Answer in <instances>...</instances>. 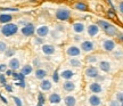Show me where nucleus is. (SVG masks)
Listing matches in <instances>:
<instances>
[{"instance_id":"f257e3e1","label":"nucleus","mask_w":123,"mask_h":106,"mask_svg":"<svg viewBox=\"0 0 123 106\" xmlns=\"http://www.w3.org/2000/svg\"><path fill=\"white\" fill-rule=\"evenodd\" d=\"M98 25L104 30V32H105L106 34H108V35H115L116 33H117V30H116V27L113 26L112 24H110V23H107V22H104V21H99L98 22Z\"/></svg>"},{"instance_id":"f03ea898","label":"nucleus","mask_w":123,"mask_h":106,"mask_svg":"<svg viewBox=\"0 0 123 106\" xmlns=\"http://www.w3.org/2000/svg\"><path fill=\"white\" fill-rule=\"evenodd\" d=\"M17 32V26L15 24H7L2 27V33H4L6 37H9V35H13Z\"/></svg>"},{"instance_id":"7ed1b4c3","label":"nucleus","mask_w":123,"mask_h":106,"mask_svg":"<svg viewBox=\"0 0 123 106\" xmlns=\"http://www.w3.org/2000/svg\"><path fill=\"white\" fill-rule=\"evenodd\" d=\"M70 12L68 10H66V9H59L57 13H56V16L59 21H66V19H68L70 18Z\"/></svg>"},{"instance_id":"20e7f679","label":"nucleus","mask_w":123,"mask_h":106,"mask_svg":"<svg viewBox=\"0 0 123 106\" xmlns=\"http://www.w3.org/2000/svg\"><path fill=\"white\" fill-rule=\"evenodd\" d=\"M103 48L105 49L106 51H112L115 48V44L112 40H106V41L103 42Z\"/></svg>"},{"instance_id":"39448f33","label":"nucleus","mask_w":123,"mask_h":106,"mask_svg":"<svg viewBox=\"0 0 123 106\" xmlns=\"http://www.w3.org/2000/svg\"><path fill=\"white\" fill-rule=\"evenodd\" d=\"M86 74L88 75L89 78H96L97 75H98V70H97L96 67L90 66L86 70Z\"/></svg>"},{"instance_id":"423d86ee","label":"nucleus","mask_w":123,"mask_h":106,"mask_svg":"<svg viewBox=\"0 0 123 106\" xmlns=\"http://www.w3.org/2000/svg\"><path fill=\"white\" fill-rule=\"evenodd\" d=\"M33 32H34V26L32 24H29V25H26V26H24L22 29V33L24 35H26V37L33 34Z\"/></svg>"},{"instance_id":"0eeeda50","label":"nucleus","mask_w":123,"mask_h":106,"mask_svg":"<svg viewBox=\"0 0 123 106\" xmlns=\"http://www.w3.org/2000/svg\"><path fill=\"white\" fill-rule=\"evenodd\" d=\"M81 48L83 51H91V50H93V44L91 41H84L81 44Z\"/></svg>"},{"instance_id":"6e6552de","label":"nucleus","mask_w":123,"mask_h":106,"mask_svg":"<svg viewBox=\"0 0 123 106\" xmlns=\"http://www.w3.org/2000/svg\"><path fill=\"white\" fill-rule=\"evenodd\" d=\"M42 51L47 55H51V54L55 53V47L54 46H50V44H43L42 46Z\"/></svg>"},{"instance_id":"1a4fd4ad","label":"nucleus","mask_w":123,"mask_h":106,"mask_svg":"<svg viewBox=\"0 0 123 106\" xmlns=\"http://www.w3.org/2000/svg\"><path fill=\"white\" fill-rule=\"evenodd\" d=\"M67 54L70 56H79L80 55V49L75 46H71L70 48L67 49Z\"/></svg>"},{"instance_id":"9d476101","label":"nucleus","mask_w":123,"mask_h":106,"mask_svg":"<svg viewBox=\"0 0 123 106\" xmlns=\"http://www.w3.org/2000/svg\"><path fill=\"white\" fill-rule=\"evenodd\" d=\"M89 103L92 106H98V105H100L101 100H100V98L97 97V96H91V97L89 98Z\"/></svg>"},{"instance_id":"9b49d317","label":"nucleus","mask_w":123,"mask_h":106,"mask_svg":"<svg viewBox=\"0 0 123 106\" xmlns=\"http://www.w3.org/2000/svg\"><path fill=\"white\" fill-rule=\"evenodd\" d=\"M73 30L76 33H82L84 30V25L82 23H75L74 25H73Z\"/></svg>"},{"instance_id":"f8f14e48","label":"nucleus","mask_w":123,"mask_h":106,"mask_svg":"<svg viewBox=\"0 0 123 106\" xmlns=\"http://www.w3.org/2000/svg\"><path fill=\"white\" fill-rule=\"evenodd\" d=\"M99 67H100V70L104 71V72H110V70H111V64L108 62H100V64H99Z\"/></svg>"},{"instance_id":"ddd939ff","label":"nucleus","mask_w":123,"mask_h":106,"mask_svg":"<svg viewBox=\"0 0 123 106\" xmlns=\"http://www.w3.org/2000/svg\"><path fill=\"white\" fill-rule=\"evenodd\" d=\"M98 31H99V29H98V26L97 25H90V26L88 27V33L89 35H96L97 33H98Z\"/></svg>"},{"instance_id":"4468645a","label":"nucleus","mask_w":123,"mask_h":106,"mask_svg":"<svg viewBox=\"0 0 123 106\" xmlns=\"http://www.w3.org/2000/svg\"><path fill=\"white\" fill-rule=\"evenodd\" d=\"M49 100H50V103H53V104H57V103L61 102V96L58 94H53L49 97Z\"/></svg>"},{"instance_id":"2eb2a0df","label":"nucleus","mask_w":123,"mask_h":106,"mask_svg":"<svg viewBox=\"0 0 123 106\" xmlns=\"http://www.w3.org/2000/svg\"><path fill=\"white\" fill-rule=\"evenodd\" d=\"M73 75H74V73L70 70H66V71H63V72H62V78H64V79H66V80L72 79Z\"/></svg>"},{"instance_id":"dca6fc26","label":"nucleus","mask_w":123,"mask_h":106,"mask_svg":"<svg viewBox=\"0 0 123 106\" xmlns=\"http://www.w3.org/2000/svg\"><path fill=\"white\" fill-rule=\"evenodd\" d=\"M75 103H76V100H75V98L72 97V96H67V97L65 98L66 106H75Z\"/></svg>"},{"instance_id":"f3484780","label":"nucleus","mask_w":123,"mask_h":106,"mask_svg":"<svg viewBox=\"0 0 123 106\" xmlns=\"http://www.w3.org/2000/svg\"><path fill=\"white\" fill-rule=\"evenodd\" d=\"M90 90H91L92 93H100L101 86L99 83H91L90 84Z\"/></svg>"},{"instance_id":"a211bd4d","label":"nucleus","mask_w":123,"mask_h":106,"mask_svg":"<svg viewBox=\"0 0 123 106\" xmlns=\"http://www.w3.org/2000/svg\"><path fill=\"white\" fill-rule=\"evenodd\" d=\"M37 33L40 35V37H44V35L48 34V27L47 26H41L37 30Z\"/></svg>"},{"instance_id":"6ab92c4d","label":"nucleus","mask_w":123,"mask_h":106,"mask_svg":"<svg viewBox=\"0 0 123 106\" xmlns=\"http://www.w3.org/2000/svg\"><path fill=\"white\" fill-rule=\"evenodd\" d=\"M75 86L73 82H70V81H67L64 83V89H65L66 91H72V90H74Z\"/></svg>"},{"instance_id":"aec40b11","label":"nucleus","mask_w":123,"mask_h":106,"mask_svg":"<svg viewBox=\"0 0 123 106\" xmlns=\"http://www.w3.org/2000/svg\"><path fill=\"white\" fill-rule=\"evenodd\" d=\"M46 75H47V72L44 70H38L35 72V78L37 79H44Z\"/></svg>"},{"instance_id":"412c9836","label":"nucleus","mask_w":123,"mask_h":106,"mask_svg":"<svg viewBox=\"0 0 123 106\" xmlns=\"http://www.w3.org/2000/svg\"><path fill=\"white\" fill-rule=\"evenodd\" d=\"M51 88V83H50V81H48V80H44V81H42V83H41V89L42 90H49V89Z\"/></svg>"},{"instance_id":"4be33fe9","label":"nucleus","mask_w":123,"mask_h":106,"mask_svg":"<svg viewBox=\"0 0 123 106\" xmlns=\"http://www.w3.org/2000/svg\"><path fill=\"white\" fill-rule=\"evenodd\" d=\"M9 66L12 67L13 70H16V69H18V67H19V62H18L16 58H13V59L9 62Z\"/></svg>"},{"instance_id":"5701e85b","label":"nucleus","mask_w":123,"mask_h":106,"mask_svg":"<svg viewBox=\"0 0 123 106\" xmlns=\"http://www.w3.org/2000/svg\"><path fill=\"white\" fill-rule=\"evenodd\" d=\"M10 19H12V16H10V15H6V14L0 15V22L1 23H7V22H9Z\"/></svg>"},{"instance_id":"b1692460","label":"nucleus","mask_w":123,"mask_h":106,"mask_svg":"<svg viewBox=\"0 0 123 106\" xmlns=\"http://www.w3.org/2000/svg\"><path fill=\"white\" fill-rule=\"evenodd\" d=\"M31 72H32V67L30 66V65H26L25 67H23V70H22V73L24 75H26V74H30Z\"/></svg>"},{"instance_id":"393cba45","label":"nucleus","mask_w":123,"mask_h":106,"mask_svg":"<svg viewBox=\"0 0 123 106\" xmlns=\"http://www.w3.org/2000/svg\"><path fill=\"white\" fill-rule=\"evenodd\" d=\"M71 65H72V66H75V67H79V66H81V63H80L79 61H76V59H72V61H71Z\"/></svg>"},{"instance_id":"a878e982","label":"nucleus","mask_w":123,"mask_h":106,"mask_svg":"<svg viewBox=\"0 0 123 106\" xmlns=\"http://www.w3.org/2000/svg\"><path fill=\"white\" fill-rule=\"evenodd\" d=\"M75 7H76L78 9H80V10H86V9H87V6H86L84 4H82V2H81V4H76Z\"/></svg>"},{"instance_id":"bb28decb","label":"nucleus","mask_w":123,"mask_h":106,"mask_svg":"<svg viewBox=\"0 0 123 106\" xmlns=\"http://www.w3.org/2000/svg\"><path fill=\"white\" fill-rule=\"evenodd\" d=\"M6 48H7L6 44H5V42H0V53L5 51V50H6Z\"/></svg>"},{"instance_id":"cd10ccee","label":"nucleus","mask_w":123,"mask_h":106,"mask_svg":"<svg viewBox=\"0 0 123 106\" xmlns=\"http://www.w3.org/2000/svg\"><path fill=\"white\" fill-rule=\"evenodd\" d=\"M13 75L16 78V79H19L21 81H23V80H24V74H23V73H21V74H13Z\"/></svg>"},{"instance_id":"c85d7f7f","label":"nucleus","mask_w":123,"mask_h":106,"mask_svg":"<svg viewBox=\"0 0 123 106\" xmlns=\"http://www.w3.org/2000/svg\"><path fill=\"white\" fill-rule=\"evenodd\" d=\"M44 100H46V99H44L43 95H42V94H40V95H39V103H40V104H43Z\"/></svg>"},{"instance_id":"c756f323","label":"nucleus","mask_w":123,"mask_h":106,"mask_svg":"<svg viewBox=\"0 0 123 106\" xmlns=\"http://www.w3.org/2000/svg\"><path fill=\"white\" fill-rule=\"evenodd\" d=\"M53 79H54V81H55V82H58V73H57V71H56V72L54 73Z\"/></svg>"},{"instance_id":"7c9ffc66","label":"nucleus","mask_w":123,"mask_h":106,"mask_svg":"<svg viewBox=\"0 0 123 106\" xmlns=\"http://www.w3.org/2000/svg\"><path fill=\"white\" fill-rule=\"evenodd\" d=\"M14 100H15V103H16L17 106H22V103H21V100H19L17 97H14Z\"/></svg>"},{"instance_id":"2f4dec72","label":"nucleus","mask_w":123,"mask_h":106,"mask_svg":"<svg viewBox=\"0 0 123 106\" xmlns=\"http://www.w3.org/2000/svg\"><path fill=\"white\" fill-rule=\"evenodd\" d=\"M87 61L90 63H93V62H96V57L95 56H91V57H88L87 58Z\"/></svg>"},{"instance_id":"473e14b6","label":"nucleus","mask_w":123,"mask_h":106,"mask_svg":"<svg viewBox=\"0 0 123 106\" xmlns=\"http://www.w3.org/2000/svg\"><path fill=\"white\" fill-rule=\"evenodd\" d=\"M116 98H117L119 103H122V94H121V93H119L117 95H116Z\"/></svg>"},{"instance_id":"72a5a7b5","label":"nucleus","mask_w":123,"mask_h":106,"mask_svg":"<svg viewBox=\"0 0 123 106\" xmlns=\"http://www.w3.org/2000/svg\"><path fill=\"white\" fill-rule=\"evenodd\" d=\"M14 53H15V51H14V50H8V51H7V53H6V55H7V56H12V55H14Z\"/></svg>"},{"instance_id":"f704fd0d","label":"nucleus","mask_w":123,"mask_h":106,"mask_svg":"<svg viewBox=\"0 0 123 106\" xmlns=\"http://www.w3.org/2000/svg\"><path fill=\"white\" fill-rule=\"evenodd\" d=\"M5 88H6V90H7V91H12V90H13V89H12V87H10L9 84H6V86H5Z\"/></svg>"},{"instance_id":"c9c22d12","label":"nucleus","mask_w":123,"mask_h":106,"mask_svg":"<svg viewBox=\"0 0 123 106\" xmlns=\"http://www.w3.org/2000/svg\"><path fill=\"white\" fill-rule=\"evenodd\" d=\"M6 70V65H5V64H1V65H0V72H2V71H5Z\"/></svg>"},{"instance_id":"e433bc0d","label":"nucleus","mask_w":123,"mask_h":106,"mask_svg":"<svg viewBox=\"0 0 123 106\" xmlns=\"http://www.w3.org/2000/svg\"><path fill=\"white\" fill-rule=\"evenodd\" d=\"M0 81H1V83L5 84V76L4 75H0Z\"/></svg>"},{"instance_id":"4c0bfd02","label":"nucleus","mask_w":123,"mask_h":106,"mask_svg":"<svg viewBox=\"0 0 123 106\" xmlns=\"http://www.w3.org/2000/svg\"><path fill=\"white\" fill-rule=\"evenodd\" d=\"M111 106H120V104L117 102H112V104H111Z\"/></svg>"},{"instance_id":"58836bf2","label":"nucleus","mask_w":123,"mask_h":106,"mask_svg":"<svg viewBox=\"0 0 123 106\" xmlns=\"http://www.w3.org/2000/svg\"><path fill=\"white\" fill-rule=\"evenodd\" d=\"M122 12H123V4L121 2L120 4V13H122Z\"/></svg>"},{"instance_id":"ea45409f","label":"nucleus","mask_w":123,"mask_h":106,"mask_svg":"<svg viewBox=\"0 0 123 106\" xmlns=\"http://www.w3.org/2000/svg\"><path fill=\"white\" fill-rule=\"evenodd\" d=\"M6 74H7V75H10V74H12V71H7V72H6Z\"/></svg>"},{"instance_id":"a19ab883","label":"nucleus","mask_w":123,"mask_h":106,"mask_svg":"<svg viewBox=\"0 0 123 106\" xmlns=\"http://www.w3.org/2000/svg\"><path fill=\"white\" fill-rule=\"evenodd\" d=\"M38 106H42V104H40V103H39V105H38Z\"/></svg>"}]
</instances>
